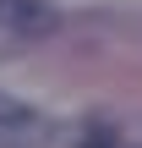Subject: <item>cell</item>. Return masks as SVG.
Here are the masks:
<instances>
[{"instance_id":"1","label":"cell","mask_w":142,"mask_h":148,"mask_svg":"<svg viewBox=\"0 0 142 148\" xmlns=\"http://www.w3.org/2000/svg\"><path fill=\"white\" fill-rule=\"evenodd\" d=\"M0 27L16 38H44L60 27V11L49 0H0Z\"/></svg>"},{"instance_id":"3","label":"cell","mask_w":142,"mask_h":148,"mask_svg":"<svg viewBox=\"0 0 142 148\" xmlns=\"http://www.w3.org/2000/svg\"><path fill=\"white\" fill-rule=\"evenodd\" d=\"M82 148H115V132H109V126H93V137H88Z\"/></svg>"},{"instance_id":"2","label":"cell","mask_w":142,"mask_h":148,"mask_svg":"<svg viewBox=\"0 0 142 148\" xmlns=\"http://www.w3.org/2000/svg\"><path fill=\"white\" fill-rule=\"evenodd\" d=\"M44 137V115L0 88V148H33Z\"/></svg>"}]
</instances>
